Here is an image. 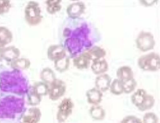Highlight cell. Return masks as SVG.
I'll return each mask as SVG.
<instances>
[{
    "mask_svg": "<svg viewBox=\"0 0 160 123\" xmlns=\"http://www.w3.org/2000/svg\"><path fill=\"white\" fill-rule=\"evenodd\" d=\"M25 109V103L22 98L8 96L0 101V116L3 118L15 120L19 118Z\"/></svg>",
    "mask_w": 160,
    "mask_h": 123,
    "instance_id": "1",
    "label": "cell"
},
{
    "mask_svg": "<svg viewBox=\"0 0 160 123\" xmlns=\"http://www.w3.org/2000/svg\"><path fill=\"white\" fill-rule=\"evenodd\" d=\"M131 99L132 104L142 112L150 109L154 103L153 95L148 94L147 91L142 89L137 90L133 94Z\"/></svg>",
    "mask_w": 160,
    "mask_h": 123,
    "instance_id": "2",
    "label": "cell"
},
{
    "mask_svg": "<svg viewBox=\"0 0 160 123\" xmlns=\"http://www.w3.org/2000/svg\"><path fill=\"white\" fill-rule=\"evenodd\" d=\"M139 67L143 70L156 71L160 67V58L159 54L155 52H151L144 54L138 60Z\"/></svg>",
    "mask_w": 160,
    "mask_h": 123,
    "instance_id": "3",
    "label": "cell"
},
{
    "mask_svg": "<svg viewBox=\"0 0 160 123\" xmlns=\"http://www.w3.org/2000/svg\"><path fill=\"white\" fill-rule=\"evenodd\" d=\"M137 48L143 52L153 49L155 45L154 36L152 33L147 31H142L136 39Z\"/></svg>",
    "mask_w": 160,
    "mask_h": 123,
    "instance_id": "4",
    "label": "cell"
},
{
    "mask_svg": "<svg viewBox=\"0 0 160 123\" xmlns=\"http://www.w3.org/2000/svg\"><path fill=\"white\" fill-rule=\"evenodd\" d=\"M26 16L28 22L32 24L38 23L40 19V10L37 4L31 3L26 9Z\"/></svg>",
    "mask_w": 160,
    "mask_h": 123,
    "instance_id": "5",
    "label": "cell"
},
{
    "mask_svg": "<svg viewBox=\"0 0 160 123\" xmlns=\"http://www.w3.org/2000/svg\"><path fill=\"white\" fill-rule=\"evenodd\" d=\"M112 78L109 75L104 74L98 75L95 80L96 88L102 92H106L110 89Z\"/></svg>",
    "mask_w": 160,
    "mask_h": 123,
    "instance_id": "6",
    "label": "cell"
},
{
    "mask_svg": "<svg viewBox=\"0 0 160 123\" xmlns=\"http://www.w3.org/2000/svg\"><path fill=\"white\" fill-rule=\"evenodd\" d=\"M84 53L92 62L103 59L106 54L105 50L98 46H93Z\"/></svg>",
    "mask_w": 160,
    "mask_h": 123,
    "instance_id": "7",
    "label": "cell"
},
{
    "mask_svg": "<svg viewBox=\"0 0 160 123\" xmlns=\"http://www.w3.org/2000/svg\"><path fill=\"white\" fill-rule=\"evenodd\" d=\"M86 96L89 104L93 105H99L102 101L103 94L99 90L94 87L87 91Z\"/></svg>",
    "mask_w": 160,
    "mask_h": 123,
    "instance_id": "8",
    "label": "cell"
},
{
    "mask_svg": "<svg viewBox=\"0 0 160 123\" xmlns=\"http://www.w3.org/2000/svg\"><path fill=\"white\" fill-rule=\"evenodd\" d=\"M91 68L95 75H100L105 74L108 69V62L105 59L95 61L92 63Z\"/></svg>",
    "mask_w": 160,
    "mask_h": 123,
    "instance_id": "9",
    "label": "cell"
},
{
    "mask_svg": "<svg viewBox=\"0 0 160 123\" xmlns=\"http://www.w3.org/2000/svg\"><path fill=\"white\" fill-rule=\"evenodd\" d=\"M117 79L125 82L134 78L133 71L130 67L124 66L118 68L117 71Z\"/></svg>",
    "mask_w": 160,
    "mask_h": 123,
    "instance_id": "10",
    "label": "cell"
},
{
    "mask_svg": "<svg viewBox=\"0 0 160 123\" xmlns=\"http://www.w3.org/2000/svg\"><path fill=\"white\" fill-rule=\"evenodd\" d=\"M86 6L82 2L74 3L71 4L68 8V13L69 16L73 18H77L81 16L84 13Z\"/></svg>",
    "mask_w": 160,
    "mask_h": 123,
    "instance_id": "11",
    "label": "cell"
},
{
    "mask_svg": "<svg viewBox=\"0 0 160 123\" xmlns=\"http://www.w3.org/2000/svg\"><path fill=\"white\" fill-rule=\"evenodd\" d=\"M89 112L92 118L96 120H102L105 117V110L100 105H93L90 108Z\"/></svg>",
    "mask_w": 160,
    "mask_h": 123,
    "instance_id": "12",
    "label": "cell"
},
{
    "mask_svg": "<svg viewBox=\"0 0 160 123\" xmlns=\"http://www.w3.org/2000/svg\"><path fill=\"white\" fill-rule=\"evenodd\" d=\"M74 64L78 69H87L90 66V61L84 53L74 59Z\"/></svg>",
    "mask_w": 160,
    "mask_h": 123,
    "instance_id": "13",
    "label": "cell"
},
{
    "mask_svg": "<svg viewBox=\"0 0 160 123\" xmlns=\"http://www.w3.org/2000/svg\"><path fill=\"white\" fill-rule=\"evenodd\" d=\"M110 91L115 95H118L124 93L123 83L118 79H115L111 82Z\"/></svg>",
    "mask_w": 160,
    "mask_h": 123,
    "instance_id": "14",
    "label": "cell"
},
{
    "mask_svg": "<svg viewBox=\"0 0 160 123\" xmlns=\"http://www.w3.org/2000/svg\"><path fill=\"white\" fill-rule=\"evenodd\" d=\"M124 93L128 94L131 93L137 87V83L134 78L128 81L123 82Z\"/></svg>",
    "mask_w": 160,
    "mask_h": 123,
    "instance_id": "15",
    "label": "cell"
},
{
    "mask_svg": "<svg viewBox=\"0 0 160 123\" xmlns=\"http://www.w3.org/2000/svg\"><path fill=\"white\" fill-rule=\"evenodd\" d=\"M158 119L155 113L148 112L144 115L143 118L142 123H158Z\"/></svg>",
    "mask_w": 160,
    "mask_h": 123,
    "instance_id": "16",
    "label": "cell"
},
{
    "mask_svg": "<svg viewBox=\"0 0 160 123\" xmlns=\"http://www.w3.org/2000/svg\"><path fill=\"white\" fill-rule=\"evenodd\" d=\"M11 34L5 28H0V41L3 44L8 43L11 40Z\"/></svg>",
    "mask_w": 160,
    "mask_h": 123,
    "instance_id": "17",
    "label": "cell"
},
{
    "mask_svg": "<svg viewBox=\"0 0 160 123\" xmlns=\"http://www.w3.org/2000/svg\"><path fill=\"white\" fill-rule=\"evenodd\" d=\"M121 123H142V120L137 116L129 115L122 119Z\"/></svg>",
    "mask_w": 160,
    "mask_h": 123,
    "instance_id": "18",
    "label": "cell"
},
{
    "mask_svg": "<svg viewBox=\"0 0 160 123\" xmlns=\"http://www.w3.org/2000/svg\"><path fill=\"white\" fill-rule=\"evenodd\" d=\"M59 1H48V9L51 13H55L60 9V6L59 5Z\"/></svg>",
    "mask_w": 160,
    "mask_h": 123,
    "instance_id": "19",
    "label": "cell"
},
{
    "mask_svg": "<svg viewBox=\"0 0 160 123\" xmlns=\"http://www.w3.org/2000/svg\"><path fill=\"white\" fill-rule=\"evenodd\" d=\"M10 4L8 1H0V13H3L8 10Z\"/></svg>",
    "mask_w": 160,
    "mask_h": 123,
    "instance_id": "20",
    "label": "cell"
},
{
    "mask_svg": "<svg viewBox=\"0 0 160 123\" xmlns=\"http://www.w3.org/2000/svg\"><path fill=\"white\" fill-rule=\"evenodd\" d=\"M17 67L21 68H26L28 66V61L26 60H22L16 62Z\"/></svg>",
    "mask_w": 160,
    "mask_h": 123,
    "instance_id": "21",
    "label": "cell"
},
{
    "mask_svg": "<svg viewBox=\"0 0 160 123\" xmlns=\"http://www.w3.org/2000/svg\"><path fill=\"white\" fill-rule=\"evenodd\" d=\"M157 2V1H140V2L142 4L145 6H150L153 5L154 4L155 2Z\"/></svg>",
    "mask_w": 160,
    "mask_h": 123,
    "instance_id": "22",
    "label": "cell"
}]
</instances>
